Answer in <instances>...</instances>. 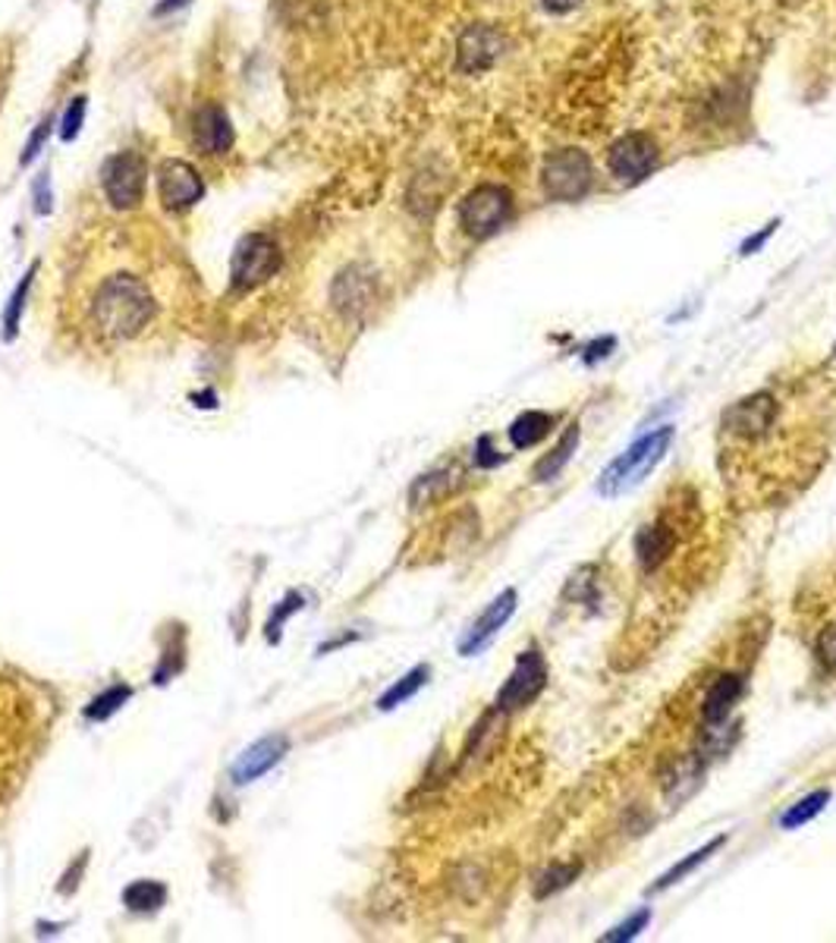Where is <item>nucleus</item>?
<instances>
[{
	"label": "nucleus",
	"instance_id": "obj_1",
	"mask_svg": "<svg viewBox=\"0 0 836 943\" xmlns=\"http://www.w3.org/2000/svg\"><path fill=\"white\" fill-rule=\"evenodd\" d=\"M92 318L105 337H114V341L135 337L152 318V293L139 277H130V274L107 277L95 293Z\"/></svg>",
	"mask_w": 836,
	"mask_h": 943
},
{
	"label": "nucleus",
	"instance_id": "obj_2",
	"mask_svg": "<svg viewBox=\"0 0 836 943\" xmlns=\"http://www.w3.org/2000/svg\"><path fill=\"white\" fill-rule=\"evenodd\" d=\"M670 444H673V428H670V425L642 434L635 444L626 446V453H620V456L601 472V478H598V494H601V498H620V494H626L629 488L642 485L654 472V466L667 456Z\"/></svg>",
	"mask_w": 836,
	"mask_h": 943
},
{
	"label": "nucleus",
	"instance_id": "obj_3",
	"mask_svg": "<svg viewBox=\"0 0 836 943\" xmlns=\"http://www.w3.org/2000/svg\"><path fill=\"white\" fill-rule=\"evenodd\" d=\"M595 183L592 157L582 148H557L541 164V186L553 202H578Z\"/></svg>",
	"mask_w": 836,
	"mask_h": 943
},
{
	"label": "nucleus",
	"instance_id": "obj_4",
	"mask_svg": "<svg viewBox=\"0 0 836 943\" xmlns=\"http://www.w3.org/2000/svg\"><path fill=\"white\" fill-rule=\"evenodd\" d=\"M510 217H513V192L506 186H478L459 205V224L475 239H488V236L500 234Z\"/></svg>",
	"mask_w": 836,
	"mask_h": 943
},
{
	"label": "nucleus",
	"instance_id": "obj_5",
	"mask_svg": "<svg viewBox=\"0 0 836 943\" xmlns=\"http://www.w3.org/2000/svg\"><path fill=\"white\" fill-rule=\"evenodd\" d=\"M660 160V152H657V142H654L648 132H626L620 135L610 152H607V167L610 174L620 180V183H642L654 174Z\"/></svg>",
	"mask_w": 836,
	"mask_h": 943
},
{
	"label": "nucleus",
	"instance_id": "obj_6",
	"mask_svg": "<svg viewBox=\"0 0 836 943\" xmlns=\"http://www.w3.org/2000/svg\"><path fill=\"white\" fill-rule=\"evenodd\" d=\"M548 685V667H545V657L541 652H523L516 657V667L510 673V680L500 685L497 692V711H516V707H525L528 702H535L541 695V689Z\"/></svg>",
	"mask_w": 836,
	"mask_h": 943
},
{
	"label": "nucleus",
	"instance_id": "obj_7",
	"mask_svg": "<svg viewBox=\"0 0 836 943\" xmlns=\"http://www.w3.org/2000/svg\"><path fill=\"white\" fill-rule=\"evenodd\" d=\"M101 186H105V195L110 205L117 208H135L145 195V160L139 155H117L107 160L105 177H101Z\"/></svg>",
	"mask_w": 836,
	"mask_h": 943
},
{
	"label": "nucleus",
	"instance_id": "obj_8",
	"mask_svg": "<svg viewBox=\"0 0 836 943\" xmlns=\"http://www.w3.org/2000/svg\"><path fill=\"white\" fill-rule=\"evenodd\" d=\"M277 264H280V252L274 246V239L262 234L249 236L234 255V284L236 287H259L277 271Z\"/></svg>",
	"mask_w": 836,
	"mask_h": 943
},
{
	"label": "nucleus",
	"instance_id": "obj_9",
	"mask_svg": "<svg viewBox=\"0 0 836 943\" xmlns=\"http://www.w3.org/2000/svg\"><path fill=\"white\" fill-rule=\"evenodd\" d=\"M157 189H160V202L167 208H189L205 192L199 170L186 160H167L157 174Z\"/></svg>",
	"mask_w": 836,
	"mask_h": 943
},
{
	"label": "nucleus",
	"instance_id": "obj_10",
	"mask_svg": "<svg viewBox=\"0 0 836 943\" xmlns=\"http://www.w3.org/2000/svg\"><path fill=\"white\" fill-rule=\"evenodd\" d=\"M500 53H503V38L497 28L469 26L459 35V45H456V67L463 73H481V70L494 67Z\"/></svg>",
	"mask_w": 836,
	"mask_h": 943
},
{
	"label": "nucleus",
	"instance_id": "obj_11",
	"mask_svg": "<svg viewBox=\"0 0 836 943\" xmlns=\"http://www.w3.org/2000/svg\"><path fill=\"white\" fill-rule=\"evenodd\" d=\"M516 613V592L513 588H506V592H500L494 601L485 607V613L471 623V629L466 632V638L459 642V655H478L481 648H488L491 645V638H494L497 632H500V626L510 620Z\"/></svg>",
	"mask_w": 836,
	"mask_h": 943
},
{
	"label": "nucleus",
	"instance_id": "obj_12",
	"mask_svg": "<svg viewBox=\"0 0 836 943\" xmlns=\"http://www.w3.org/2000/svg\"><path fill=\"white\" fill-rule=\"evenodd\" d=\"M777 419V403L771 393H755L742 403H736L730 413H727V428H730L736 438H761L771 425Z\"/></svg>",
	"mask_w": 836,
	"mask_h": 943
},
{
	"label": "nucleus",
	"instance_id": "obj_13",
	"mask_svg": "<svg viewBox=\"0 0 836 943\" xmlns=\"http://www.w3.org/2000/svg\"><path fill=\"white\" fill-rule=\"evenodd\" d=\"M289 749V739L287 736H264V739H259L255 745H249L242 755H239V761H236L234 767V780L239 786L252 784V780H259L262 774H267L277 761L287 755Z\"/></svg>",
	"mask_w": 836,
	"mask_h": 943
},
{
	"label": "nucleus",
	"instance_id": "obj_14",
	"mask_svg": "<svg viewBox=\"0 0 836 943\" xmlns=\"http://www.w3.org/2000/svg\"><path fill=\"white\" fill-rule=\"evenodd\" d=\"M673 550H677V532L664 523V520L638 528V535H635V557H638V563H642V570H648V573L657 570Z\"/></svg>",
	"mask_w": 836,
	"mask_h": 943
},
{
	"label": "nucleus",
	"instance_id": "obj_15",
	"mask_svg": "<svg viewBox=\"0 0 836 943\" xmlns=\"http://www.w3.org/2000/svg\"><path fill=\"white\" fill-rule=\"evenodd\" d=\"M234 142V132H230V123L224 117V110L217 107H205L199 117H195V145L205 152V155H224Z\"/></svg>",
	"mask_w": 836,
	"mask_h": 943
},
{
	"label": "nucleus",
	"instance_id": "obj_16",
	"mask_svg": "<svg viewBox=\"0 0 836 943\" xmlns=\"http://www.w3.org/2000/svg\"><path fill=\"white\" fill-rule=\"evenodd\" d=\"M739 695H742V680H739L736 673H724L720 680L710 685V692H707L705 724H710V727L724 724V720L730 717L732 705L739 702Z\"/></svg>",
	"mask_w": 836,
	"mask_h": 943
},
{
	"label": "nucleus",
	"instance_id": "obj_17",
	"mask_svg": "<svg viewBox=\"0 0 836 943\" xmlns=\"http://www.w3.org/2000/svg\"><path fill=\"white\" fill-rule=\"evenodd\" d=\"M578 438H582L578 425H570V428H566V434L560 438V444L553 446L548 456H541V459H538V466L532 469L535 481L548 485V481H553V478H560V472L566 469V463L573 459V453L578 450Z\"/></svg>",
	"mask_w": 836,
	"mask_h": 943
},
{
	"label": "nucleus",
	"instance_id": "obj_18",
	"mask_svg": "<svg viewBox=\"0 0 836 943\" xmlns=\"http://www.w3.org/2000/svg\"><path fill=\"white\" fill-rule=\"evenodd\" d=\"M550 428H553V416H550V413H538V409L523 413L519 419L510 425V444L516 446V450L541 444L550 434Z\"/></svg>",
	"mask_w": 836,
	"mask_h": 943
},
{
	"label": "nucleus",
	"instance_id": "obj_19",
	"mask_svg": "<svg viewBox=\"0 0 836 943\" xmlns=\"http://www.w3.org/2000/svg\"><path fill=\"white\" fill-rule=\"evenodd\" d=\"M724 843H727V837L710 839V843H705V846H702V849H698V852H692V856H685V859H682V862H677V864H673V868H670V871H667V874H660V878H657V881H654V884H652V893L670 891V887H673V884H680V881H685V878H689V874H692V871H695V868H698V864H705L707 859H710V856H714V852H717V849H720V846H724Z\"/></svg>",
	"mask_w": 836,
	"mask_h": 943
},
{
	"label": "nucleus",
	"instance_id": "obj_20",
	"mask_svg": "<svg viewBox=\"0 0 836 943\" xmlns=\"http://www.w3.org/2000/svg\"><path fill=\"white\" fill-rule=\"evenodd\" d=\"M827 802H831V789H814L811 796L799 799L796 805L786 809L784 817H780V827H784V831H799V827H805L811 817H817V814L827 809Z\"/></svg>",
	"mask_w": 836,
	"mask_h": 943
},
{
	"label": "nucleus",
	"instance_id": "obj_21",
	"mask_svg": "<svg viewBox=\"0 0 836 943\" xmlns=\"http://www.w3.org/2000/svg\"><path fill=\"white\" fill-rule=\"evenodd\" d=\"M164 899H167V887L157 881H135L123 891V903L132 912H155L157 906H164Z\"/></svg>",
	"mask_w": 836,
	"mask_h": 943
},
{
	"label": "nucleus",
	"instance_id": "obj_22",
	"mask_svg": "<svg viewBox=\"0 0 836 943\" xmlns=\"http://www.w3.org/2000/svg\"><path fill=\"white\" fill-rule=\"evenodd\" d=\"M428 673H431L428 667H416V670H409V673H406L403 680L393 682L391 689H387V692H384V695L378 699V707H381V711H393V707H396V705L409 702V699L416 695L418 689H421V685L428 682Z\"/></svg>",
	"mask_w": 836,
	"mask_h": 943
},
{
	"label": "nucleus",
	"instance_id": "obj_23",
	"mask_svg": "<svg viewBox=\"0 0 836 943\" xmlns=\"http://www.w3.org/2000/svg\"><path fill=\"white\" fill-rule=\"evenodd\" d=\"M578 871H582V864H553V868H548V871L538 878V884H535V896L545 899V896H550V893L570 887L575 878H578Z\"/></svg>",
	"mask_w": 836,
	"mask_h": 943
},
{
	"label": "nucleus",
	"instance_id": "obj_24",
	"mask_svg": "<svg viewBox=\"0 0 836 943\" xmlns=\"http://www.w3.org/2000/svg\"><path fill=\"white\" fill-rule=\"evenodd\" d=\"M456 485V472H434V475H425L418 478L416 488H413V503H428V500L441 498L450 488Z\"/></svg>",
	"mask_w": 836,
	"mask_h": 943
},
{
	"label": "nucleus",
	"instance_id": "obj_25",
	"mask_svg": "<svg viewBox=\"0 0 836 943\" xmlns=\"http://www.w3.org/2000/svg\"><path fill=\"white\" fill-rule=\"evenodd\" d=\"M127 699H130V689H127V685H114V689H107L101 699H95L85 714H88L92 720H105V717H110L117 707L127 702Z\"/></svg>",
	"mask_w": 836,
	"mask_h": 943
},
{
	"label": "nucleus",
	"instance_id": "obj_26",
	"mask_svg": "<svg viewBox=\"0 0 836 943\" xmlns=\"http://www.w3.org/2000/svg\"><path fill=\"white\" fill-rule=\"evenodd\" d=\"M652 921V912L648 909H638L635 916H629L623 924H617L613 931H607L604 934V943H623V941H632V938H638L642 931H645V924Z\"/></svg>",
	"mask_w": 836,
	"mask_h": 943
},
{
	"label": "nucleus",
	"instance_id": "obj_27",
	"mask_svg": "<svg viewBox=\"0 0 836 943\" xmlns=\"http://www.w3.org/2000/svg\"><path fill=\"white\" fill-rule=\"evenodd\" d=\"M817 660L831 670V673H836V626L824 629L821 635H817Z\"/></svg>",
	"mask_w": 836,
	"mask_h": 943
},
{
	"label": "nucleus",
	"instance_id": "obj_28",
	"mask_svg": "<svg viewBox=\"0 0 836 943\" xmlns=\"http://www.w3.org/2000/svg\"><path fill=\"white\" fill-rule=\"evenodd\" d=\"M613 346H617V341H613V337H598V341L585 346L582 359H585L588 366H595V362H601V359H607V356H610V349H613Z\"/></svg>",
	"mask_w": 836,
	"mask_h": 943
},
{
	"label": "nucleus",
	"instance_id": "obj_29",
	"mask_svg": "<svg viewBox=\"0 0 836 943\" xmlns=\"http://www.w3.org/2000/svg\"><path fill=\"white\" fill-rule=\"evenodd\" d=\"M777 227H780V220H771V224H767V227H764V234L749 236V239H745V242H742V246H739V255H755V252H759L761 246H764V242H767V239H771V236L777 234Z\"/></svg>",
	"mask_w": 836,
	"mask_h": 943
},
{
	"label": "nucleus",
	"instance_id": "obj_30",
	"mask_svg": "<svg viewBox=\"0 0 836 943\" xmlns=\"http://www.w3.org/2000/svg\"><path fill=\"white\" fill-rule=\"evenodd\" d=\"M296 607H302V598H296V595H292V598H289V601H284V607L277 610V617H271V623H267V635H271V638H277V635H280V623L287 620Z\"/></svg>",
	"mask_w": 836,
	"mask_h": 943
},
{
	"label": "nucleus",
	"instance_id": "obj_31",
	"mask_svg": "<svg viewBox=\"0 0 836 943\" xmlns=\"http://www.w3.org/2000/svg\"><path fill=\"white\" fill-rule=\"evenodd\" d=\"M475 459H478V466L491 469V466H500L506 456H497V450L491 446V438H481V441H478V456H475Z\"/></svg>",
	"mask_w": 836,
	"mask_h": 943
},
{
	"label": "nucleus",
	"instance_id": "obj_32",
	"mask_svg": "<svg viewBox=\"0 0 836 943\" xmlns=\"http://www.w3.org/2000/svg\"><path fill=\"white\" fill-rule=\"evenodd\" d=\"M82 110H85L82 102H76V107H70V114H67V120H63V139H73V135H76L79 123H82Z\"/></svg>",
	"mask_w": 836,
	"mask_h": 943
},
{
	"label": "nucleus",
	"instance_id": "obj_33",
	"mask_svg": "<svg viewBox=\"0 0 836 943\" xmlns=\"http://www.w3.org/2000/svg\"><path fill=\"white\" fill-rule=\"evenodd\" d=\"M578 3H582V0H541V7L550 10V13H570Z\"/></svg>",
	"mask_w": 836,
	"mask_h": 943
},
{
	"label": "nucleus",
	"instance_id": "obj_34",
	"mask_svg": "<svg viewBox=\"0 0 836 943\" xmlns=\"http://www.w3.org/2000/svg\"><path fill=\"white\" fill-rule=\"evenodd\" d=\"M186 0H164L160 7H157V13H170V10H177V7H183Z\"/></svg>",
	"mask_w": 836,
	"mask_h": 943
},
{
	"label": "nucleus",
	"instance_id": "obj_35",
	"mask_svg": "<svg viewBox=\"0 0 836 943\" xmlns=\"http://www.w3.org/2000/svg\"><path fill=\"white\" fill-rule=\"evenodd\" d=\"M834 356H836V346H834Z\"/></svg>",
	"mask_w": 836,
	"mask_h": 943
}]
</instances>
